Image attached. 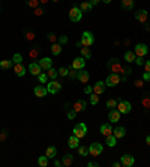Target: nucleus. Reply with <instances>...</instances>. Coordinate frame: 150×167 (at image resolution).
<instances>
[{"label":"nucleus","mask_w":150,"mask_h":167,"mask_svg":"<svg viewBox=\"0 0 150 167\" xmlns=\"http://www.w3.org/2000/svg\"><path fill=\"white\" fill-rule=\"evenodd\" d=\"M42 14H44V11H42L41 8H36V9H35V15L39 17V15H42Z\"/></svg>","instance_id":"nucleus-48"},{"label":"nucleus","mask_w":150,"mask_h":167,"mask_svg":"<svg viewBox=\"0 0 150 167\" xmlns=\"http://www.w3.org/2000/svg\"><path fill=\"white\" fill-rule=\"evenodd\" d=\"M107 68L111 71V72H120L122 71V65H120V60L119 59H116V57H113V59H110V62H108V65H107Z\"/></svg>","instance_id":"nucleus-4"},{"label":"nucleus","mask_w":150,"mask_h":167,"mask_svg":"<svg viewBox=\"0 0 150 167\" xmlns=\"http://www.w3.org/2000/svg\"><path fill=\"white\" fill-rule=\"evenodd\" d=\"M57 72H59L60 77H68V74H69V68H63V66H62Z\"/></svg>","instance_id":"nucleus-40"},{"label":"nucleus","mask_w":150,"mask_h":167,"mask_svg":"<svg viewBox=\"0 0 150 167\" xmlns=\"http://www.w3.org/2000/svg\"><path fill=\"white\" fill-rule=\"evenodd\" d=\"M146 143H147V144H149V146H150V134H149V135H147V137H146Z\"/></svg>","instance_id":"nucleus-59"},{"label":"nucleus","mask_w":150,"mask_h":167,"mask_svg":"<svg viewBox=\"0 0 150 167\" xmlns=\"http://www.w3.org/2000/svg\"><path fill=\"white\" fill-rule=\"evenodd\" d=\"M122 8L125 11H131L134 8V0H122Z\"/></svg>","instance_id":"nucleus-25"},{"label":"nucleus","mask_w":150,"mask_h":167,"mask_svg":"<svg viewBox=\"0 0 150 167\" xmlns=\"http://www.w3.org/2000/svg\"><path fill=\"white\" fill-rule=\"evenodd\" d=\"M98 165H99V162H96V161H90L87 164V167H98Z\"/></svg>","instance_id":"nucleus-50"},{"label":"nucleus","mask_w":150,"mask_h":167,"mask_svg":"<svg viewBox=\"0 0 150 167\" xmlns=\"http://www.w3.org/2000/svg\"><path fill=\"white\" fill-rule=\"evenodd\" d=\"M27 6H32V8H36L39 5V0H26Z\"/></svg>","instance_id":"nucleus-42"},{"label":"nucleus","mask_w":150,"mask_h":167,"mask_svg":"<svg viewBox=\"0 0 150 167\" xmlns=\"http://www.w3.org/2000/svg\"><path fill=\"white\" fill-rule=\"evenodd\" d=\"M47 75H48V78H51V80H54L57 75H59V72L54 69V68H50L48 71H47Z\"/></svg>","instance_id":"nucleus-35"},{"label":"nucleus","mask_w":150,"mask_h":167,"mask_svg":"<svg viewBox=\"0 0 150 167\" xmlns=\"http://www.w3.org/2000/svg\"><path fill=\"white\" fill-rule=\"evenodd\" d=\"M12 60H6V59H3V60H0V68L2 69H11L12 68Z\"/></svg>","instance_id":"nucleus-27"},{"label":"nucleus","mask_w":150,"mask_h":167,"mask_svg":"<svg viewBox=\"0 0 150 167\" xmlns=\"http://www.w3.org/2000/svg\"><path fill=\"white\" fill-rule=\"evenodd\" d=\"M78 8L81 9V12H89V11H92V8H93V6H92V3H90V2H83Z\"/></svg>","instance_id":"nucleus-26"},{"label":"nucleus","mask_w":150,"mask_h":167,"mask_svg":"<svg viewBox=\"0 0 150 167\" xmlns=\"http://www.w3.org/2000/svg\"><path fill=\"white\" fill-rule=\"evenodd\" d=\"M101 2V0H90V3H92V6H95V5H98Z\"/></svg>","instance_id":"nucleus-56"},{"label":"nucleus","mask_w":150,"mask_h":167,"mask_svg":"<svg viewBox=\"0 0 150 167\" xmlns=\"http://www.w3.org/2000/svg\"><path fill=\"white\" fill-rule=\"evenodd\" d=\"M47 89H48V93L54 95V93H59V92H60L62 84H60L59 81H56V80H51V81L47 83Z\"/></svg>","instance_id":"nucleus-6"},{"label":"nucleus","mask_w":150,"mask_h":167,"mask_svg":"<svg viewBox=\"0 0 150 167\" xmlns=\"http://www.w3.org/2000/svg\"><path fill=\"white\" fill-rule=\"evenodd\" d=\"M81 54H83V57H84L86 60L92 57V51H90L89 47H83V48H81Z\"/></svg>","instance_id":"nucleus-31"},{"label":"nucleus","mask_w":150,"mask_h":167,"mask_svg":"<svg viewBox=\"0 0 150 167\" xmlns=\"http://www.w3.org/2000/svg\"><path fill=\"white\" fill-rule=\"evenodd\" d=\"M66 42H68V36H65V35H63V36H60V38H59V44H60V45H63V44H66Z\"/></svg>","instance_id":"nucleus-45"},{"label":"nucleus","mask_w":150,"mask_h":167,"mask_svg":"<svg viewBox=\"0 0 150 167\" xmlns=\"http://www.w3.org/2000/svg\"><path fill=\"white\" fill-rule=\"evenodd\" d=\"M87 108V102L84 101V99H80V101H77L75 104H74V110L77 111V113H80V111H84Z\"/></svg>","instance_id":"nucleus-18"},{"label":"nucleus","mask_w":150,"mask_h":167,"mask_svg":"<svg viewBox=\"0 0 150 167\" xmlns=\"http://www.w3.org/2000/svg\"><path fill=\"white\" fill-rule=\"evenodd\" d=\"M105 83L104 81H96L95 83V86H93V92L96 93V95H102L104 92H105Z\"/></svg>","instance_id":"nucleus-15"},{"label":"nucleus","mask_w":150,"mask_h":167,"mask_svg":"<svg viewBox=\"0 0 150 167\" xmlns=\"http://www.w3.org/2000/svg\"><path fill=\"white\" fill-rule=\"evenodd\" d=\"M101 134H104L105 137L110 135V134H113V128H111V125H110V123H102V125H101Z\"/></svg>","instance_id":"nucleus-23"},{"label":"nucleus","mask_w":150,"mask_h":167,"mask_svg":"<svg viewBox=\"0 0 150 167\" xmlns=\"http://www.w3.org/2000/svg\"><path fill=\"white\" fill-rule=\"evenodd\" d=\"M117 102H119V101H116V99H108V101H107V107H108V108H116V107H117Z\"/></svg>","instance_id":"nucleus-41"},{"label":"nucleus","mask_w":150,"mask_h":167,"mask_svg":"<svg viewBox=\"0 0 150 167\" xmlns=\"http://www.w3.org/2000/svg\"><path fill=\"white\" fill-rule=\"evenodd\" d=\"M135 18H137L140 23H147V20H149V12H147L146 9H140V11L135 12Z\"/></svg>","instance_id":"nucleus-10"},{"label":"nucleus","mask_w":150,"mask_h":167,"mask_svg":"<svg viewBox=\"0 0 150 167\" xmlns=\"http://www.w3.org/2000/svg\"><path fill=\"white\" fill-rule=\"evenodd\" d=\"M81 17H83V12H81V9H80V8L74 6V8L69 11V20H71L72 23L80 21V20H81Z\"/></svg>","instance_id":"nucleus-5"},{"label":"nucleus","mask_w":150,"mask_h":167,"mask_svg":"<svg viewBox=\"0 0 150 167\" xmlns=\"http://www.w3.org/2000/svg\"><path fill=\"white\" fill-rule=\"evenodd\" d=\"M45 155H47L48 158H56V155H57V149H56L54 146H50V147H47Z\"/></svg>","instance_id":"nucleus-29"},{"label":"nucleus","mask_w":150,"mask_h":167,"mask_svg":"<svg viewBox=\"0 0 150 167\" xmlns=\"http://www.w3.org/2000/svg\"><path fill=\"white\" fill-rule=\"evenodd\" d=\"M75 116H77V111H75L74 108L68 111V119H75Z\"/></svg>","instance_id":"nucleus-44"},{"label":"nucleus","mask_w":150,"mask_h":167,"mask_svg":"<svg viewBox=\"0 0 150 167\" xmlns=\"http://www.w3.org/2000/svg\"><path fill=\"white\" fill-rule=\"evenodd\" d=\"M134 62H135V63H137V65H138V66H143V65H144V62H146V60H144V57H141V56H137V57H135V60H134Z\"/></svg>","instance_id":"nucleus-43"},{"label":"nucleus","mask_w":150,"mask_h":167,"mask_svg":"<svg viewBox=\"0 0 150 167\" xmlns=\"http://www.w3.org/2000/svg\"><path fill=\"white\" fill-rule=\"evenodd\" d=\"M92 92H93V86H86V87H84V93L92 95Z\"/></svg>","instance_id":"nucleus-46"},{"label":"nucleus","mask_w":150,"mask_h":167,"mask_svg":"<svg viewBox=\"0 0 150 167\" xmlns=\"http://www.w3.org/2000/svg\"><path fill=\"white\" fill-rule=\"evenodd\" d=\"M38 78H39V81H41L42 84H47V83H48V75L44 74V72H41V74L38 75Z\"/></svg>","instance_id":"nucleus-38"},{"label":"nucleus","mask_w":150,"mask_h":167,"mask_svg":"<svg viewBox=\"0 0 150 167\" xmlns=\"http://www.w3.org/2000/svg\"><path fill=\"white\" fill-rule=\"evenodd\" d=\"M116 108H117V110H119L122 114H128V113L131 111L132 105H131V102H129V101H119Z\"/></svg>","instance_id":"nucleus-7"},{"label":"nucleus","mask_w":150,"mask_h":167,"mask_svg":"<svg viewBox=\"0 0 150 167\" xmlns=\"http://www.w3.org/2000/svg\"><path fill=\"white\" fill-rule=\"evenodd\" d=\"M98 102H99V95L92 93V95H90V104H92V105H96Z\"/></svg>","instance_id":"nucleus-39"},{"label":"nucleus","mask_w":150,"mask_h":167,"mask_svg":"<svg viewBox=\"0 0 150 167\" xmlns=\"http://www.w3.org/2000/svg\"><path fill=\"white\" fill-rule=\"evenodd\" d=\"M125 60H126L128 63L134 62V60H135V53H134V51H126V53H125Z\"/></svg>","instance_id":"nucleus-32"},{"label":"nucleus","mask_w":150,"mask_h":167,"mask_svg":"<svg viewBox=\"0 0 150 167\" xmlns=\"http://www.w3.org/2000/svg\"><path fill=\"white\" fill-rule=\"evenodd\" d=\"M105 141H107V144H108L110 147H114V146H116L117 138H116L113 134H110V135H107V137H105Z\"/></svg>","instance_id":"nucleus-28"},{"label":"nucleus","mask_w":150,"mask_h":167,"mask_svg":"<svg viewBox=\"0 0 150 167\" xmlns=\"http://www.w3.org/2000/svg\"><path fill=\"white\" fill-rule=\"evenodd\" d=\"M68 144H69V147H71V149H75V147H78V146H80V138L74 134V135H71V137H69Z\"/></svg>","instance_id":"nucleus-22"},{"label":"nucleus","mask_w":150,"mask_h":167,"mask_svg":"<svg viewBox=\"0 0 150 167\" xmlns=\"http://www.w3.org/2000/svg\"><path fill=\"white\" fill-rule=\"evenodd\" d=\"M54 165H56V167H62L63 164H62V161H59V159H56V161H54Z\"/></svg>","instance_id":"nucleus-55"},{"label":"nucleus","mask_w":150,"mask_h":167,"mask_svg":"<svg viewBox=\"0 0 150 167\" xmlns=\"http://www.w3.org/2000/svg\"><path fill=\"white\" fill-rule=\"evenodd\" d=\"M77 149H78V153H80L81 156H87V155H89V147H87V146H78Z\"/></svg>","instance_id":"nucleus-34"},{"label":"nucleus","mask_w":150,"mask_h":167,"mask_svg":"<svg viewBox=\"0 0 150 167\" xmlns=\"http://www.w3.org/2000/svg\"><path fill=\"white\" fill-rule=\"evenodd\" d=\"M48 41L54 42V41H56V35H54V33H48Z\"/></svg>","instance_id":"nucleus-49"},{"label":"nucleus","mask_w":150,"mask_h":167,"mask_svg":"<svg viewBox=\"0 0 150 167\" xmlns=\"http://www.w3.org/2000/svg\"><path fill=\"white\" fill-rule=\"evenodd\" d=\"M39 2H41V3H47V2H48V0H39Z\"/></svg>","instance_id":"nucleus-60"},{"label":"nucleus","mask_w":150,"mask_h":167,"mask_svg":"<svg viewBox=\"0 0 150 167\" xmlns=\"http://www.w3.org/2000/svg\"><path fill=\"white\" fill-rule=\"evenodd\" d=\"M72 66H74L75 69H83V68L86 66V59H84V57H75L74 62H72Z\"/></svg>","instance_id":"nucleus-16"},{"label":"nucleus","mask_w":150,"mask_h":167,"mask_svg":"<svg viewBox=\"0 0 150 167\" xmlns=\"http://www.w3.org/2000/svg\"><path fill=\"white\" fill-rule=\"evenodd\" d=\"M125 134H126V129H125L123 126H116V128L113 129V135H114L116 138H123Z\"/></svg>","instance_id":"nucleus-21"},{"label":"nucleus","mask_w":150,"mask_h":167,"mask_svg":"<svg viewBox=\"0 0 150 167\" xmlns=\"http://www.w3.org/2000/svg\"><path fill=\"white\" fill-rule=\"evenodd\" d=\"M147 51H149L147 45H144V44H137V45H135V56L144 57V56L147 54Z\"/></svg>","instance_id":"nucleus-12"},{"label":"nucleus","mask_w":150,"mask_h":167,"mask_svg":"<svg viewBox=\"0 0 150 167\" xmlns=\"http://www.w3.org/2000/svg\"><path fill=\"white\" fill-rule=\"evenodd\" d=\"M120 83V75L117 74V72H111L108 77H107V80H105V86H110V87H114V86H117Z\"/></svg>","instance_id":"nucleus-3"},{"label":"nucleus","mask_w":150,"mask_h":167,"mask_svg":"<svg viewBox=\"0 0 150 167\" xmlns=\"http://www.w3.org/2000/svg\"><path fill=\"white\" fill-rule=\"evenodd\" d=\"M120 116H122V113H120L117 108H111V110H110V113H108V119H110L113 123L119 122V120H120Z\"/></svg>","instance_id":"nucleus-11"},{"label":"nucleus","mask_w":150,"mask_h":167,"mask_svg":"<svg viewBox=\"0 0 150 167\" xmlns=\"http://www.w3.org/2000/svg\"><path fill=\"white\" fill-rule=\"evenodd\" d=\"M135 86H137V87H143V80H137V81H135Z\"/></svg>","instance_id":"nucleus-54"},{"label":"nucleus","mask_w":150,"mask_h":167,"mask_svg":"<svg viewBox=\"0 0 150 167\" xmlns=\"http://www.w3.org/2000/svg\"><path fill=\"white\" fill-rule=\"evenodd\" d=\"M77 75H78L77 69H75L74 66H71V68H69V74H68V77H69V78H72V80H75V78H77Z\"/></svg>","instance_id":"nucleus-36"},{"label":"nucleus","mask_w":150,"mask_h":167,"mask_svg":"<svg viewBox=\"0 0 150 167\" xmlns=\"http://www.w3.org/2000/svg\"><path fill=\"white\" fill-rule=\"evenodd\" d=\"M120 165H122V162H119V161L113 162V167H120Z\"/></svg>","instance_id":"nucleus-57"},{"label":"nucleus","mask_w":150,"mask_h":167,"mask_svg":"<svg viewBox=\"0 0 150 167\" xmlns=\"http://www.w3.org/2000/svg\"><path fill=\"white\" fill-rule=\"evenodd\" d=\"M81 44H83V47H90V45H93V42H95V38H93V33L92 32H83V35H81Z\"/></svg>","instance_id":"nucleus-1"},{"label":"nucleus","mask_w":150,"mask_h":167,"mask_svg":"<svg viewBox=\"0 0 150 167\" xmlns=\"http://www.w3.org/2000/svg\"><path fill=\"white\" fill-rule=\"evenodd\" d=\"M143 80H144V81H150V72H149V71H146V72L143 74Z\"/></svg>","instance_id":"nucleus-47"},{"label":"nucleus","mask_w":150,"mask_h":167,"mask_svg":"<svg viewBox=\"0 0 150 167\" xmlns=\"http://www.w3.org/2000/svg\"><path fill=\"white\" fill-rule=\"evenodd\" d=\"M51 53L54 54V56H59L60 53H62V45L57 42V44H53L51 45Z\"/></svg>","instance_id":"nucleus-30"},{"label":"nucleus","mask_w":150,"mask_h":167,"mask_svg":"<svg viewBox=\"0 0 150 167\" xmlns=\"http://www.w3.org/2000/svg\"><path fill=\"white\" fill-rule=\"evenodd\" d=\"M14 72H15V75L23 77V75L27 72V69H26L24 65H21V63H15V66H14Z\"/></svg>","instance_id":"nucleus-17"},{"label":"nucleus","mask_w":150,"mask_h":167,"mask_svg":"<svg viewBox=\"0 0 150 167\" xmlns=\"http://www.w3.org/2000/svg\"><path fill=\"white\" fill-rule=\"evenodd\" d=\"M0 138H2V140H3V138H6V131H3L2 134H0Z\"/></svg>","instance_id":"nucleus-58"},{"label":"nucleus","mask_w":150,"mask_h":167,"mask_svg":"<svg viewBox=\"0 0 150 167\" xmlns=\"http://www.w3.org/2000/svg\"><path fill=\"white\" fill-rule=\"evenodd\" d=\"M72 162H74V155H71V153H66V155L63 156V159H62V164L66 165V167L72 165Z\"/></svg>","instance_id":"nucleus-24"},{"label":"nucleus","mask_w":150,"mask_h":167,"mask_svg":"<svg viewBox=\"0 0 150 167\" xmlns=\"http://www.w3.org/2000/svg\"><path fill=\"white\" fill-rule=\"evenodd\" d=\"M36 54H38V47H35V48L32 50V53H30V56H32V57H35Z\"/></svg>","instance_id":"nucleus-52"},{"label":"nucleus","mask_w":150,"mask_h":167,"mask_svg":"<svg viewBox=\"0 0 150 167\" xmlns=\"http://www.w3.org/2000/svg\"><path fill=\"white\" fill-rule=\"evenodd\" d=\"M26 35H27V36H26L27 39H33V38H35V36H33V32H27Z\"/></svg>","instance_id":"nucleus-53"},{"label":"nucleus","mask_w":150,"mask_h":167,"mask_svg":"<svg viewBox=\"0 0 150 167\" xmlns=\"http://www.w3.org/2000/svg\"><path fill=\"white\" fill-rule=\"evenodd\" d=\"M48 159H50V158H48L47 155L39 156V158H38V164H39L41 167H47V165H48Z\"/></svg>","instance_id":"nucleus-33"},{"label":"nucleus","mask_w":150,"mask_h":167,"mask_svg":"<svg viewBox=\"0 0 150 167\" xmlns=\"http://www.w3.org/2000/svg\"><path fill=\"white\" fill-rule=\"evenodd\" d=\"M102 2H104V3H110V2H111V0H102Z\"/></svg>","instance_id":"nucleus-61"},{"label":"nucleus","mask_w":150,"mask_h":167,"mask_svg":"<svg viewBox=\"0 0 150 167\" xmlns=\"http://www.w3.org/2000/svg\"><path fill=\"white\" fill-rule=\"evenodd\" d=\"M144 68H146V71L150 72V60H146V62H144Z\"/></svg>","instance_id":"nucleus-51"},{"label":"nucleus","mask_w":150,"mask_h":167,"mask_svg":"<svg viewBox=\"0 0 150 167\" xmlns=\"http://www.w3.org/2000/svg\"><path fill=\"white\" fill-rule=\"evenodd\" d=\"M77 78H78L81 83H87V81H89V78H90V75H89V72L83 68V69H80V72H78Z\"/></svg>","instance_id":"nucleus-19"},{"label":"nucleus","mask_w":150,"mask_h":167,"mask_svg":"<svg viewBox=\"0 0 150 167\" xmlns=\"http://www.w3.org/2000/svg\"><path fill=\"white\" fill-rule=\"evenodd\" d=\"M102 150H104V146L101 143H92L89 146V153L93 155V156H99L102 153Z\"/></svg>","instance_id":"nucleus-8"},{"label":"nucleus","mask_w":150,"mask_h":167,"mask_svg":"<svg viewBox=\"0 0 150 167\" xmlns=\"http://www.w3.org/2000/svg\"><path fill=\"white\" fill-rule=\"evenodd\" d=\"M12 62H14V63H21V62H23V56H21L20 53H15V54L12 56Z\"/></svg>","instance_id":"nucleus-37"},{"label":"nucleus","mask_w":150,"mask_h":167,"mask_svg":"<svg viewBox=\"0 0 150 167\" xmlns=\"http://www.w3.org/2000/svg\"><path fill=\"white\" fill-rule=\"evenodd\" d=\"M120 162H122V165H125V167H132V165L135 164V158H134L132 155H129V153H125V155L120 158Z\"/></svg>","instance_id":"nucleus-9"},{"label":"nucleus","mask_w":150,"mask_h":167,"mask_svg":"<svg viewBox=\"0 0 150 167\" xmlns=\"http://www.w3.org/2000/svg\"><path fill=\"white\" fill-rule=\"evenodd\" d=\"M39 66L44 69V71H48L50 68H53V60L50 57H42L39 60Z\"/></svg>","instance_id":"nucleus-13"},{"label":"nucleus","mask_w":150,"mask_h":167,"mask_svg":"<svg viewBox=\"0 0 150 167\" xmlns=\"http://www.w3.org/2000/svg\"><path fill=\"white\" fill-rule=\"evenodd\" d=\"M41 71H42V68L39 66V63H35V62H32L30 65H29V72L32 74V75H39L41 74Z\"/></svg>","instance_id":"nucleus-14"},{"label":"nucleus","mask_w":150,"mask_h":167,"mask_svg":"<svg viewBox=\"0 0 150 167\" xmlns=\"http://www.w3.org/2000/svg\"><path fill=\"white\" fill-rule=\"evenodd\" d=\"M53 2H59V0H53Z\"/></svg>","instance_id":"nucleus-62"},{"label":"nucleus","mask_w":150,"mask_h":167,"mask_svg":"<svg viewBox=\"0 0 150 167\" xmlns=\"http://www.w3.org/2000/svg\"><path fill=\"white\" fill-rule=\"evenodd\" d=\"M33 92H35V95H36V96H39V98H44V96H47V93H48V89H47V87H44V86H36Z\"/></svg>","instance_id":"nucleus-20"},{"label":"nucleus","mask_w":150,"mask_h":167,"mask_svg":"<svg viewBox=\"0 0 150 167\" xmlns=\"http://www.w3.org/2000/svg\"><path fill=\"white\" fill-rule=\"evenodd\" d=\"M74 134H75L78 138L86 137V134H87V125H86V123H83V122L77 123V125L74 126Z\"/></svg>","instance_id":"nucleus-2"}]
</instances>
